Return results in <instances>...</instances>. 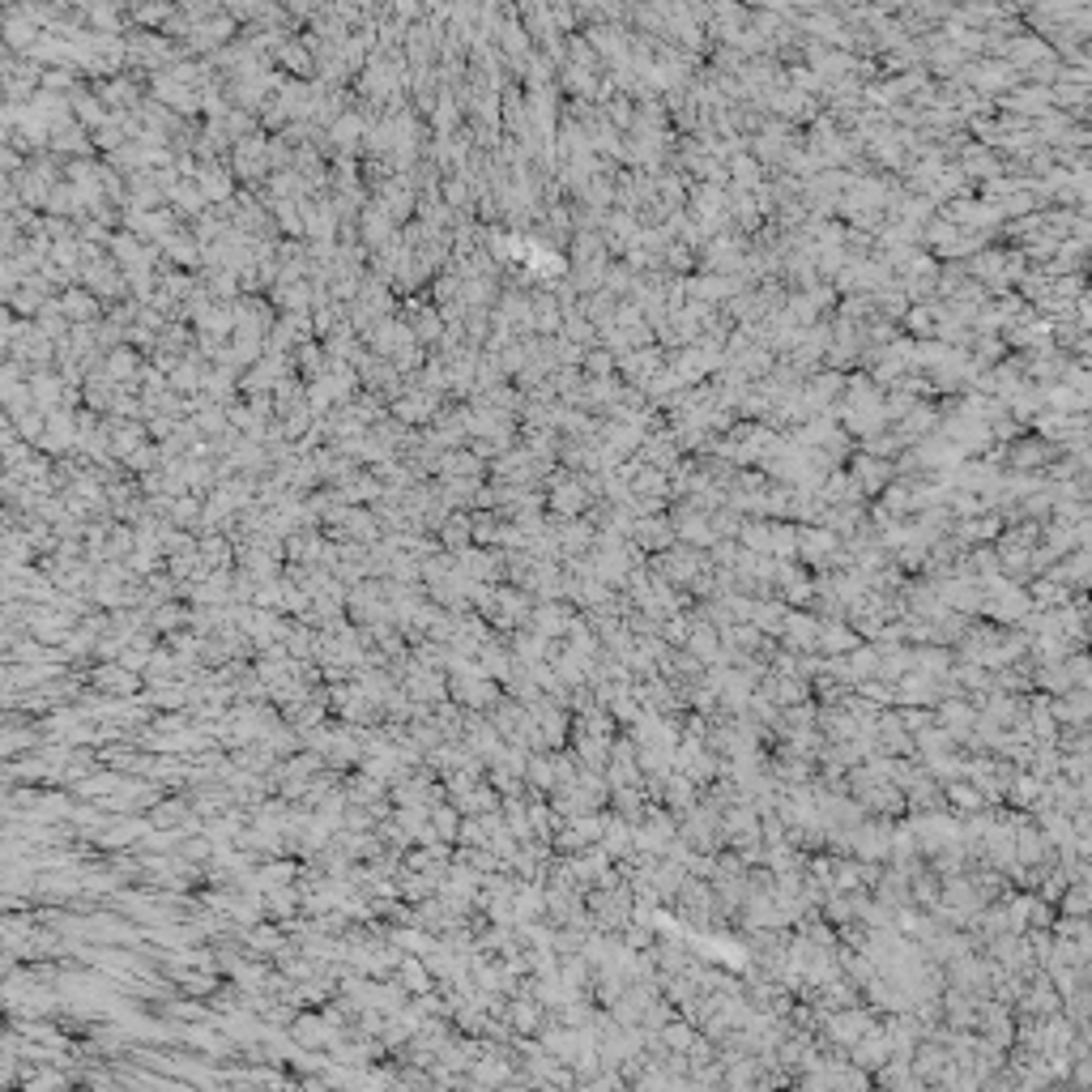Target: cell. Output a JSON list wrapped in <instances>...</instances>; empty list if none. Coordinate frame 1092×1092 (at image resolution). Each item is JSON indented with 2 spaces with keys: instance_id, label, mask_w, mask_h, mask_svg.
<instances>
[{
  "instance_id": "cell-9",
  "label": "cell",
  "mask_w": 1092,
  "mask_h": 1092,
  "mask_svg": "<svg viewBox=\"0 0 1092 1092\" xmlns=\"http://www.w3.org/2000/svg\"><path fill=\"white\" fill-rule=\"evenodd\" d=\"M794 550H798V525L785 517H768V555L794 559Z\"/></svg>"
},
{
  "instance_id": "cell-10",
  "label": "cell",
  "mask_w": 1092,
  "mask_h": 1092,
  "mask_svg": "<svg viewBox=\"0 0 1092 1092\" xmlns=\"http://www.w3.org/2000/svg\"><path fill=\"white\" fill-rule=\"evenodd\" d=\"M1088 905H1092V888H1088V879H1080V884H1067V888H1062V896H1059V905H1054V910H1059V913H1071V917H1088Z\"/></svg>"
},
{
  "instance_id": "cell-13",
  "label": "cell",
  "mask_w": 1092,
  "mask_h": 1092,
  "mask_svg": "<svg viewBox=\"0 0 1092 1092\" xmlns=\"http://www.w3.org/2000/svg\"><path fill=\"white\" fill-rule=\"evenodd\" d=\"M687 632H692V614H687V610H678V614H666V619H662V628H657V636H662L666 645L683 649Z\"/></svg>"
},
{
  "instance_id": "cell-14",
  "label": "cell",
  "mask_w": 1092,
  "mask_h": 1092,
  "mask_svg": "<svg viewBox=\"0 0 1092 1092\" xmlns=\"http://www.w3.org/2000/svg\"><path fill=\"white\" fill-rule=\"evenodd\" d=\"M585 372L589 375H610L614 372V354L610 351H585Z\"/></svg>"
},
{
  "instance_id": "cell-1",
  "label": "cell",
  "mask_w": 1092,
  "mask_h": 1092,
  "mask_svg": "<svg viewBox=\"0 0 1092 1092\" xmlns=\"http://www.w3.org/2000/svg\"><path fill=\"white\" fill-rule=\"evenodd\" d=\"M683 649L704 666H726V645H721V632L713 628L709 619H692V632H687Z\"/></svg>"
},
{
  "instance_id": "cell-7",
  "label": "cell",
  "mask_w": 1092,
  "mask_h": 1092,
  "mask_svg": "<svg viewBox=\"0 0 1092 1092\" xmlns=\"http://www.w3.org/2000/svg\"><path fill=\"white\" fill-rule=\"evenodd\" d=\"M785 614H789V607L782 598H756L751 602V623H756L764 636H782V628H785Z\"/></svg>"
},
{
  "instance_id": "cell-5",
  "label": "cell",
  "mask_w": 1092,
  "mask_h": 1092,
  "mask_svg": "<svg viewBox=\"0 0 1092 1092\" xmlns=\"http://www.w3.org/2000/svg\"><path fill=\"white\" fill-rule=\"evenodd\" d=\"M853 645H862V636L849 628L846 619H824L820 623V640H815V649H820L824 657H837V653H849Z\"/></svg>"
},
{
  "instance_id": "cell-15",
  "label": "cell",
  "mask_w": 1092,
  "mask_h": 1092,
  "mask_svg": "<svg viewBox=\"0 0 1092 1092\" xmlns=\"http://www.w3.org/2000/svg\"><path fill=\"white\" fill-rule=\"evenodd\" d=\"M910 329H913V333H931V311H926V308H913V311H910Z\"/></svg>"
},
{
  "instance_id": "cell-3",
  "label": "cell",
  "mask_w": 1092,
  "mask_h": 1092,
  "mask_svg": "<svg viewBox=\"0 0 1092 1092\" xmlns=\"http://www.w3.org/2000/svg\"><path fill=\"white\" fill-rule=\"evenodd\" d=\"M846 1059L853 1062V1067H862V1071H875V1067H884V1062L892 1059V1041H888L884 1024H875V1029H870V1033H862L858 1041H853L849 1050H846Z\"/></svg>"
},
{
  "instance_id": "cell-2",
  "label": "cell",
  "mask_w": 1092,
  "mask_h": 1092,
  "mask_svg": "<svg viewBox=\"0 0 1092 1092\" xmlns=\"http://www.w3.org/2000/svg\"><path fill=\"white\" fill-rule=\"evenodd\" d=\"M849 474L858 479V486H862V495H879L884 491L888 482L896 479V465H892V457H875V453H858L849 461Z\"/></svg>"
},
{
  "instance_id": "cell-12",
  "label": "cell",
  "mask_w": 1092,
  "mask_h": 1092,
  "mask_svg": "<svg viewBox=\"0 0 1092 1092\" xmlns=\"http://www.w3.org/2000/svg\"><path fill=\"white\" fill-rule=\"evenodd\" d=\"M853 692H858L862 700H870L875 709H892V704H896L892 683H884V678H858V683H853Z\"/></svg>"
},
{
  "instance_id": "cell-6",
  "label": "cell",
  "mask_w": 1092,
  "mask_h": 1092,
  "mask_svg": "<svg viewBox=\"0 0 1092 1092\" xmlns=\"http://www.w3.org/2000/svg\"><path fill=\"white\" fill-rule=\"evenodd\" d=\"M943 789V806H952L956 815H969V811H981V806H990L986 798H981V789L965 782V777H956V782H939Z\"/></svg>"
},
{
  "instance_id": "cell-4",
  "label": "cell",
  "mask_w": 1092,
  "mask_h": 1092,
  "mask_svg": "<svg viewBox=\"0 0 1092 1092\" xmlns=\"http://www.w3.org/2000/svg\"><path fill=\"white\" fill-rule=\"evenodd\" d=\"M503 1020H512V1033L517 1037H538V1029L546 1024V1007L538 1003L534 995H512Z\"/></svg>"
},
{
  "instance_id": "cell-11",
  "label": "cell",
  "mask_w": 1092,
  "mask_h": 1092,
  "mask_svg": "<svg viewBox=\"0 0 1092 1092\" xmlns=\"http://www.w3.org/2000/svg\"><path fill=\"white\" fill-rule=\"evenodd\" d=\"M692 1037H696V1024L683 1020V1016H674V1020H666L662 1029H657V1041H662L666 1050H678V1054L692 1045Z\"/></svg>"
},
{
  "instance_id": "cell-8",
  "label": "cell",
  "mask_w": 1092,
  "mask_h": 1092,
  "mask_svg": "<svg viewBox=\"0 0 1092 1092\" xmlns=\"http://www.w3.org/2000/svg\"><path fill=\"white\" fill-rule=\"evenodd\" d=\"M952 662H956V653H952L948 645H931V640H926V645H913V670H922V674L939 678L952 670Z\"/></svg>"
}]
</instances>
